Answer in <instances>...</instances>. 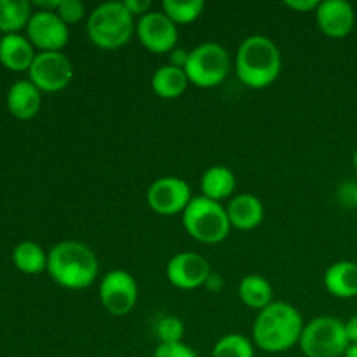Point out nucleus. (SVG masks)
Here are the masks:
<instances>
[{"instance_id": "6ab92c4d", "label": "nucleus", "mask_w": 357, "mask_h": 357, "mask_svg": "<svg viewBox=\"0 0 357 357\" xmlns=\"http://www.w3.org/2000/svg\"><path fill=\"white\" fill-rule=\"evenodd\" d=\"M236 185V174L227 166H211L208 171H204L201 178L202 195L216 202L232 197Z\"/></svg>"}, {"instance_id": "bb28decb", "label": "nucleus", "mask_w": 357, "mask_h": 357, "mask_svg": "<svg viewBox=\"0 0 357 357\" xmlns=\"http://www.w3.org/2000/svg\"><path fill=\"white\" fill-rule=\"evenodd\" d=\"M56 13L66 24H75L86 16V7L79 0H61Z\"/></svg>"}, {"instance_id": "c756f323", "label": "nucleus", "mask_w": 357, "mask_h": 357, "mask_svg": "<svg viewBox=\"0 0 357 357\" xmlns=\"http://www.w3.org/2000/svg\"><path fill=\"white\" fill-rule=\"evenodd\" d=\"M319 3V0H286L284 6L296 13H316Z\"/></svg>"}, {"instance_id": "423d86ee", "label": "nucleus", "mask_w": 357, "mask_h": 357, "mask_svg": "<svg viewBox=\"0 0 357 357\" xmlns=\"http://www.w3.org/2000/svg\"><path fill=\"white\" fill-rule=\"evenodd\" d=\"M305 357H344L349 344L345 323L333 316H319L303 326L298 342Z\"/></svg>"}, {"instance_id": "1a4fd4ad", "label": "nucleus", "mask_w": 357, "mask_h": 357, "mask_svg": "<svg viewBox=\"0 0 357 357\" xmlns=\"http://www.w3.org/2000/svg\"><path fill=\"white\" fill-rule=\"evenodd\" d=\"M30 82L44 93H58L68 87L73 79V66L63 52H38L31 63Z\"/></svg>"}, {"instance_id": "6e6552de", "label": "nucleus", "mask_w": 357, "mask_h": 357, "mask_svg": "<svg viewBox=\"0 0 357 357\" xmlns=\"http://www.w3.org/2000/svg\"><path fill=\"white\" fill-rule=\"evenodd\" d=\"M194 199L190 185L178 176L157 178L146 190V204L162 216L181 215Z\"/></svg>"}, {"instance_id": "c9c22d12", "label": "nucleus", "mask_w": 357, "mask_h": 357, "mask_svg": "<svg viewBox=\"0 0 357 357\" xmlns=\"http://www.w3.org/2000/svg\"><path fill=\"white\" fill-rule=\"evenodd\" d=\"M344 357H357V345H351V347L347 349V352H345Z\"/></svg>"}, {"instance_id": "b1692460", "label": "nucleus", "mask_w": 357, "mask_h": 357, "mask_svg": "<svg viewBox=\"0 0 357 357\" xmlns=\"http://www.w3.org/2000/svg\"><path fill=\"white\" fill-rule=\"evenodd\" d=\"M204 10L202 0H162V13L174 24L194 23Z\"/></svg>"}, {"instance_id": "cd10ccee", "label": "nucleus", "mask_w": 357, "mask_h": 357, "mask_svg": "<svg viewBox=\"0 0 357 357\" xmlns=\"http://www.w3.org/2000/svg\"><path fill=\"white\" fill-rule=\"evenodd\" d=\"M153 357H199L190 345L178 342V344H159Z\"/></svg>"}, {"instance_id": "e433bc0d", "label": "nucleus", "mask_w": 357, "mask_h": 357, "mask_svg": "<svg viewBox=\"0 0 357 357\" xmlns=\"http://www.w3.org/2000/svg\"><path fill=\"white\" fill-rule=\"evenodd\" d=\"M352 162H354V167H356V171H357V149H356V152H354V157H352Z\"/></svg>"}, {"instance_id": "ddd939ff", "label": "nucleus", "mask_w": 357, "mask_h": 357, "mask_svg": "<svg viewBox=\"0 0 357 357\" xmlns=\"http://www.w3.org/2000/svg\"><path fill=\"white\" fill-rule=\"evenodd\" d=\"M136 35L149 51L166 54L178 42V24H174L162 10H150L136 23Z\"/></svg>"}, {"instance_id": "dca6fc26", "label": "nucleus", "mask_w": 357, "mask_h": 357, "mask_svg": "<svg viewBox=\"0 0 357 357\" xmlns=\"http://www.w3.org/2000/svg\"><path fill=\"white\" fill-rule=\"evenodd\" d=\"M40 89L30 80H17L7 93V108L10 114L21 121L35 117L40 110Z\"/></svg>"}, {"instance_id": "9d476101", "label": "nucleus", "mask_w": 357, "mask_h": 357, "mask_svg": "<svg viewBox=\"0 0 357 357\" xmlns=\"http://www.w3.org/2000/svg\"><path fill=\"white\" fill-rule=\"evenodd\" d=\"M100 300L112 316H126L138 302V282L129 272L110 271L100 282Z\"/></svg>"}, {"instance_id": "4be33fe9", "label": "nucleus", "mask_w": 357, "mask_h": 357, "mask_svg": "<svg viewBox=\"0 0 357 357\" xmlns=\"http://www.w3.org/2000/svg\"><path fill=\"white\" fill-rule=\"evenodd\" d=\"M13 261L24 274H40L47 271V255L33 241H23L13 250Z\"/></svg>"}, {"instance_id": "f8f14e48", "label": "nucleus", "mask_w": 357, "mask_h": 357, "mask_svg": "<svg viewBox=\"0 0 357 357\" xmlns=\"http://www.w3.org/2000/svg\"><path fill=\"white\" fill-rule=\"evenodd\" d=\"M211 274L209 261L194 251H181L166 265L167 281L178 289H197L206 286Z\"/></svg>"}, {"instance_id": "2f4dec72", "label": "nucleus", "mask_w": 357, "mask_h": 357, "mask_svg": "<svg viewBox=\"0 0 357 357\" xmlns=\"http://www.w3.org/2000/svg\"><path fill=\"white\" fill-rule=\"evenodd\" d=\"M345 333H347L349 344L357 345V314L345 321Z\"/></svg>"}, {"instance_id": "72a5a7b5", "label": "nucleus", "mask_w": 357, "mask_h": 357, "mask_svg": "<svg viewBox=\"0 0 357 357\" xmlns=\"http://www.w3.org/2000/svg\"><path fill=\"white\" fill-rule=\"evenodd\" d=\"M222 284H223L222 279H220L218 275H216V274H211V275H209L208 282H206V286H208V288L211 289V291H216V289H218L220 286H222Z\"/></svg>"}, {"instance_id": "4468645a", "label": "nucleus", "mask_w": 357, "mask_h": 357, "mask_svg": "<svg viewBox=\"0 0 357 357\" xmlns=\"http://www.w3.org/2000/svg\"><path fill=\"white\" fill-rule=\"evenodd\" d=\"M314 14L319 30L330 38H344L354 30L356 13L347 0H323Z\"/></svg>"}, {"instance_id": "7c9ffc66", "label": "nucleus", "mask_w": 357, "mask_h": 357, "mask_svg": "<svg viewBox=\"0 0 357 357\" xmlns=\"http://www.w3.org/2000/svg\"><path fill=\"white\" fill-rule=\"evenodd\" d=\"M188 52L190 51H185V49H173V51H171L169 65L185 68V65H187V61H188Z\"/></svg>"}, {"instance_id": "0eeeda50", "label": "nucleus", "mask_w": 357, "mask_h": 357, "mask_svg": "<svg viewBox=\"0 0 357 357\" xmlns=\"http://www.w3.org/2000/svg\"><path fill=\"white\" fill-rule=\"evenodd\" d=\"M230 66H232V59L222 44L202 42L188 52L185 72L190 84L202 89H209V87L220 86L227 79Z\"/></svg>"}, {"instance_id": "412c9836", "label": "nucleus", "mask_w": 357, "mask_h": 357, "mask_svg": "<svg viewBox=\"0 0 357 357\" xmlns=\"http://www.w3.org/2000/svg\"><path fill=\"white\" fill-rule=\"evenodd\" d=\"M239 298L244 305L260 312L274 302V289L267 278L260 274H250L239 282Z\"/></svg>"}, {"instance_id": "a211bd4d", "label": "nucleus", "mask_w": 357, "mask_h": 357, "mask_svg": "<svg viewBox=\"0 0 357 357\" xmlns=\"http://www.w3.org/2000/svg\"><path fill=\"white\" fill-rule=\"evenodd\" d=\"M33 44L20 33H6L0 40V63L13 72L30 70L35 59Z\"/></svg>"}, {"instance_id": "f257e3e1", "label": "nucleus", "mask_w": 357, "mask_h": 357, "mask_svg": "<svg viewBox=\"0 0 357 357\" xmlns=\"http://www.w3.org/2000/svg\"><path fill=\"white\" fill-rule=\"evenodd\" d=\"M305 323L295 305L288 302H272L260 310L253 324V342L258 349L271 354L286 352L302 337Z\"/></svg>"}, {"instance_id": "4c0bfd02", "label": "nucleus", "mask_w": 357, "mask_h": 357, "mask_svg": "<svg viewBox=\"0 0 357 357\" xmlns=\"http://www.w3.org/2000/svg\"><path fill=\"white\" fill-rule=\"evenodd\" d=\"M0 40H2V37H0Z\"/></svg>"}, {"instance_id": "7ed1b4c3", "label": "nucleus", "mask_w": 357, "mask_h": 357, "mask_svg": "<svg viewBox=\"0 0 357 357\" xmlns=\"http://www.w3.org/2000/svg\"><path fill=\"white\" fill-rule=\"evenodd\" d=\"M47 272L66 289H86L98 275V258L87 244L61 241L47 255Z\"/></svg>"}, {"instance_id": "f03ea898", "label": "nucleus", "mask_w": 357, "mask_h": 357, "mask_svg": "<svg viewBox=\"0 0 357 357\" xmlns=\"http://www.w3.org/2000/svg\"><path fill=\"white\" fill-rule=\"evenodd\" d=\"M282 56L278 44L265 35H250L236 54V73L250 89H264L278 80Z\"/></svg>"}, {"instance_id": "9b49d317", "label": "nucleus", "mask_w": 357, "mask_h": 357, "mask_svg": "<svg viewBox=\"0 0 357 357\" xmlns=\"http://www.w3.org/2000/svg\"><path fill=\"white\" fill-rule=\"evenodd\" d=\"M28 40L40 52H61L70 38L68 24L52 10H37L26 24Z\"/></svg>"}, {"instance_id": "f704fd0d", "label": "nucleus", "mask_w": 357, "mask_h": 357, "mask_svg": "<svg viewBox=\"0 0 357 357\" xmlns=\"http://www.w3.org/2000/svg\"><path fill=\"white\" fill-rule=\"evenodd\" d=\"M347 199H349V204L354 206L357 209V185H351V187H349Z\"/></svg>"}, {"instance_id": "20e7f679", "label": "nucleus", "mask_w": 357, "mask_h": 357, "mask_svg": "<svg viewBox=\"0 0 357 357\" xmlns=\"http://www.w3.org/2000/svg\"><path fill=\"white\" fill-rule=\"evenodd\" d=\"M136 21L124 3L117 0L103 2L87 16V37L96 47L105 51L121 49L131 40Z\"/></svg>"}, {"instance_id": "39448f33", "label": "nucleus", "mask_w": 357, "mask_h": 357, "mask_svg": "<svg viewBox=\"0 0 357 357\" xmlns=\"http://www.w3.org/2000/svg\"><path fill=\"white\" fill-rule=\"evenodd\" d=\"M181 222L192 239L202 244H218L229 236L230 220L222 202L211 201L204 195H195L181 213Z\"/></svg>"}, {"instance_id": "2eb2a0df", "label": "nucleus", "mask_w": 357, "mask_h": 357, "mask_svg": "<svg viewBox=\"0 0 357 357\" xmlns=\"http://www.w3.org/2000/svg\"><path fill=\"white\" fill-rule=\"evenodd\" d=\"M230 225L237 230H253L264 222V202L253 194H239L230 199L227 206Z\"/></svg>"}, {"instance_id": "f3484780", "label": "nucleus", "mask_w": 357, "mask_h": 357, "mask_svg": "<svg viewBox=\"0 0 357 357\" xmlns=\"http://www.w3.org/2000/svg\"><path fill=\"white\" fill-rule=\"evenodd\" d=\"M324 288L337 298H356L357 296V264L340 260L331 264L324 272Z\"/></svg>"}, {"instance_id": "c85d7f7f", "label": "nucleus", "mask_w": 357, "mask_h": 357, "mask_svg": "<svg viewBox=\"0 0 357 357\" xmlns=\"http://www.w3.org/2000/svg\"><path fill=\"white\" fill-rule=\"evenodd\" d=\"M122 3L131 13V16H138V20L142 16H145V14H149L150 9H152V2L150 0H122Z\"/></svg>"}, {"instance_id": "aec40b11", "label": "nucleus", "mask_w": 357, "mask_h": 357, "mask_svg": "<svg viewBox=\"0 0 357 357\" xmlns=\"http://www.w3.org/2000/svg\"><path fill=\"white\" fill-rule=\"evenodd\" d=\"M188 80L187 72L185 68L173 65H164L160 68L155 70V73L152 75V89L162 100H174V98H180L181 94L187 91Z\"/></svg>"}, {"instance_id": "393cba45", "label": "nucleus", "mask_w": 357, "mask_h": 357, "mask_svg": "<svg viewBox=\"0 0 357 357\" xmlns=\"http://www.w3.org/2000/svg\"><path fill=\"white\" fill-rule=\"evenodd\" d=\"M211 357H255L253 342L241 333H229L216 342Z\"/></svg>"}, {"instance_id": "a878e982", "label": "nucleus", "mask_w": 357, "mask_h": 357, "mask_svg": "<svg viewBox=\"0 0 357 357\" xmlns=\"http://www.w3.org/2000/svg\"><path fill=\"white\" fill-rule=\"evenodd\" d=\"M155 335L159 338V344H178V342H183V321L176 316L160 317L159 323L155 324Z\"/></svg>"}, {"instance_id": "5701e85b", "label": "nucleus", "mask_w": 357, "mask_h": 357, "mask_svg": "<svg viewBox=\"0 0 357 357\" xmlns=\"http://www.w3.org/2000/svg\"><path fill=\"white\" fill-rule=\"evenodd\" d=\"M31 14V3L28 0H0V30L17 33V30L26 28Z\"/></svg>"}, {"instance_id": "473e14b6", "label": "nucleus", "mask_w": 357, "mask_h": 357, "mask_svg": "<svg viewBox=\"0 0 357 357\" xmlns=\"http://www.w3.org/2000/svg\"><path fill=\"white\" fill-rule=\"evenodd\" d=\"M61 0H33V6L38 7V10H52L56 13Z\"/></svg>"}]
</instances>
